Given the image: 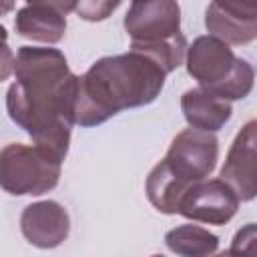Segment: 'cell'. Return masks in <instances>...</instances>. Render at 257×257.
Returning <instances> with one entry per match:
<instances>
[{
    "instance_id": "cell-4",
    "label": "cell",
    "mask_w": 257,
    "mask_h": 257,
    "mask_svg": "<svg viewBox=\"0 0 257 257\" xmlns=\"http://www.w3.org/2000/svg\"><path fill=\"white\" fill-rule=\"evenodd\" d=\"M187 72L201 88L225 100L245 98L253 88V66L235 56L231 46L211 34L195 38L185 54Z\"/></svg>"
},
{
    "instance_id": "cell-17",
    "label": "cell",
    "mask_w": 257,
    "mask_h": 257,
    "mask_svg": "<svg viewBox=\"0 0 257 257\" xmlns=\"http://www.w3.org/2000/svg\"><path fill=\"white\" fill-rule=\"evenodd\" d=\"M28 4H42V6H50L54 10H58L60 14H68L72 10H76V2L78 0H26Z\"/></svg>"
},
{
    "instance_id": "cell-2",
    "label": "cell",
    "mask_w": 257,
    "mask_h": 257,
    "mask_svg": "<svg viewBox=\"0 0 257 257\" xmlns=\"http://www.w3.org/2000/svg\"><path fill=\"white\" fill-rule=\"evenodd\" d=\"M167 72L147 54L131 50L98 58L82 76L74 98V124L96 126L126 108L157 100Z\"/></svg>"
},
{
    "instance_id": "cell-9",
    "label": "cell",
    "mask_w": 257,
    "mask_h": 257,
    "mask_svg": "<svg viewBox=\"0 0 257 257\" xmlns=\"http://www.w3.org/2000/svg\"><path fill=\"white\" fill-rule=\"evenodd\" d=\"M255 120H247L237 133L225 165L221 169V181H225L239 201H253L257 195V171H255Z\"/></svg>"
},
{
    "instance_id": "cell-13",
    "label": "cell",
    "mask_w": 257,
    "mask_h": 257,
    "mask_svg": "<svg viewBox=\"0 0 257 257\" xmlns=\"http://www.w3.org/2000/svg\"><path fill=\"white\" fill-rule=\"evenodd\" d=\"M165 243L173 253L185 257H205L217 253L219 249L217 235H213L209 229L201 225H191V223L171 229L165 235Z\"/></svg>"
},
{
    "instance_id": "cell-10",
    "label": "cell",
    "mask_w": 257,
    "mask_h": 257,
    "mask_svg": "<svg viewBox=\"0 0 257 257\" xmlns=\"http://www.w3.org/2000/svg\"><path fill=\"white\" fill-rule=\"evenodd\" d=\"M20 231L26 241L40 249L58 247L70 231V217L56 201H40L24 207L20 215Z\"/></svg>"
},
{
    "instance_id": "cell-3",
    "label": "cell",
    "mask_w": 257,
    "mask_h": 257,
    "mask_svg": "<svg viewBox=\"0 0 257 257\" xmlns=\"http://www.w3.org/2000/svg\"><path fill=\"white\" fill-rule=\"evenodd\" d=\"M124 30L131 36V50L147 54L167 74L183 64L187 38L181 32L177 0H131Z\"/></svg>"
},
{
    "instance_id": "cell-5",
    "label": "cell",
    "mask_w": 257,
    "mask_h": 257,
    "mask_svg": "<svg viewBox=\"0 0 257 257\" xmlns=\"http://www.w3.org/2000/svg\"><path fill=\"white\" fill-rule=\"evenodd\" d=\"M62 159L38 145L0 149V187L10 195H44L58 185Z\"/></svg>"
},
{
    "instance_id": "cell-15",
    "label": "cell",
    "mask_w": 257,
    "mask_h": 257,
    "mask_svg": "<svg viewBox=\"0 0 257 257\" xmlns=\"http://www.w3.org/2000/svg\"><path fill=\"white\" fill-rule=\"evenodd\" d=\"M255 241H257V235H255V223H247L243 229L237 231L235 239H233V245L227 253H253L255 251Z\"/></svg>"
},
{
    "instance_id": "cell-6",
    "label": "cell",
    "mask_w": 257,
    "mask_h": 257,
    "mask_svg": "<svg viewBox=\"0 0 257 257\" xmlns=\"http://www.w3.org/2000/svg\"><path fill=\"white\" fill-rule=\"evenodd\" d=\"M219 159V141L213 133L201 128H185L181 131L161 165L185 187L207 179Z\"/></svg>"
},
{
    "instance_id": "cell-1",
    "label": "cell",
    "mask_w": 257,
    "mask_h": 257,
    "mask_svg": "<svg viewBox=\"0 0 257 257\" xmlns=\"http://www.w3.org/2000/svg\"><path fill=\"white\" fill-rule=\"evenodd\" d=\"M12 72L16 80L6 92L8 116L34 145L64 161L74 124L78 76L70 72L60 50L42 46H20Z\"/></svg>"
},
{
    "instance_id": "cell-12",
    "label": "cell",
    "mask_w": 257,
    "mask_h": 257,
    "mask_svg": "<svg viewBox=\"0 0 257 257\" xmlns=\"http://www.w3.org/2000/svg\"><path fill=\"white\" fill-rule=\"evenodd\" d=\"M14 28L18 36L36 40V42H46V44H56L64 38L66 32V18L58 10L42 4H28L16 12L14 18Z\"/></svg>"
},
{
    "instance_id": "cell-18",
    "label": "cell",
    "mask_w": 257,
    "mask_h": 257,
    "mask_svg": "<svg viewBox=\"0 0 257 257\" xmlns=\"http://www.w3.org/2000/svg\"><path fill=\"white\" fill-rule=\"evenodd\" d=\"M14 4L16 0H0V16H6L14 10Z\"/></svg>"
},
{
    "instance_id": "cell-7",
    "label": "cell",
    "mask_w": 257,
    "mask_h": 257,
    "mask_svg": "<svg viewBox=\"0 0 257 257\" xmlns=\"http://www.w3.org/2000/svg\"><path fill=\"white\" fill-rule=\"evenodd\" d=\"M239 203V197L225 181L201 179L185 189L177 203V213L195 223L225 225L235 217Z\"/></svg>"
},
{
    "instance_id": "cell-16",
    "label": "cell",
    "mask_w": 257,
    "mask_h": 257,
    "mask_svg": "<svg viewBox=\"0 0 257 257\" xmlns=\"http://www.w3.org/2000/svg\"><path fill=\"white\" fill-rule=\"evenodd\" d=\"M8 32L0 24V82L6 80L14 70V52L8 46Z\"/></svg>"
},
{
    "instance_id": "cell-14",
    "label": "cell",
    "mask_w": 257,
    "mask_h": 257,
    "mask_svg": "<svg viewBox=\"0 0 257 257\" xmlns=\"http://www.w3.org/2000/svg\"><path fill=\"white\" fill-rule=\"evenodd\" d=\"M122 0H78L76 2V14L82 20L88 22H100L106 20L120 4Z\"/></svg>"
},
{
    "instance_id": "cell-8",
    "label": "cell",
    "mask_w": 257,
    "mask_h": 257,
    "mask_svg": "<svg viewBox=\"0 0 257 257\" xmlns=\"http://www.w3.org/2000/svg\"><path fill=\"white\" fill-rule=\"evenodd\" d=\"M205 26L227 44H249L257 38V0H213Z\"/></svg>"
},
{
    "instance_id": "cell-11",
    "label": "cell",
    "mask_w": 257,
    "mask_h": 257,
    "mask_svg": "<svg viewBox=\"0 0 257 257\" xmlns=\"http://www.w3.org/2000/svg\"><path fill=\"white\" fill-rule=\"evenodd\" d=\"M181 110L193 128L215 133L231 118V102L215 96L213 92L197 86L189 88L181 96Z\"/></svg>"
}]
</instances>
